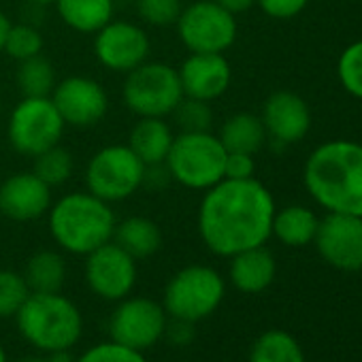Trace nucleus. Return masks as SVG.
Here are the masks:
<instances>
[{"mask_svg": "<svg viewBox=\"0 0 362 362\" xmlns=\"http://www.w3.org/2000/svg\"><path fill=\"white\" fill-rule=\"evenodd\" d=\"M275 201L258 179H222L205 190L199 207V235L218 256L264 245L273 235Z\"/></svg>", "mask_w": 362, "mask_h": 362, "instance_id": "nucleus-1", "label": "nucleus"}, {"mask_svg": "<svg viewBox=\"0 0 362 362\" xmlns=\"http://www.w3.org/2000/svg\"><path fill=\"white\" fill-rule=\"evenodd\" d=\"M305 186L328 214L362 218V145L351 141L320 145L305 164Z\"/></svg>", "mask_w": 362, "mask_h": 362, "instance_id": "nucleus-2", "label": "nucleus"}, {"mask_svg": "<svg viewBox=\"0 0 362 362\" xmlns=\"http://www.w3.org/2000/svg\"><path fill=\"white\" fill-rule=\"evenodd\" d=\"M49 233L69 254L88 256L113 239L115 214L92 192H71L52 203Z\"/></svg>", "mask_w": 362, "mask_h": 362, "instance_id": "nucleus-3", "label": "nucleus"}, {"mask_svg": "<svg viewBox=\"0 0 362 362\" xmlns=\"http://www.w3.org/2000/svg\"><path fill=\"white\" fill-rule=\"evenodd\" d=\"M16 320L22 337L45 354L71 349L83 330L79 309L60 292H30Z\"/></svg>", "mask_w": 362, "mask_h": 362, "instance_id": "nucleus-4", "label": "nucleus"}, {"mask_svg": "<svg viewBox=\"0 0 362 362\" xmlns=\"http://www.w3.org/2000/svg\"><path fill=\"white\" fill-rule=\"evenodd\" d=\"M228 151L211 132H179L164 160L173 181L190 190H209L224 179Z\"/></svg>", "mask_w": 362, "mask_h": 362, "instance_id": "nucleus-5", "label": "nucleus"}, {"mask_svg": "<svg viewBox=\"0 0 362 362\" xmlns=\"http://www.w3.org/2000/svg\"><path fill=\"white\" fill-rule=\"evenodd\" d=\"M222 275L205 264H190L177 271L164 288V311L173 320L197 324L209 317L224 300Z\"/></svg>", "mask_w": 362, "mask_h": 362, "instance_id": "nucleus-6", "label": "nucleus"}, {"mask_svg": "<svg viewBox=\"0 0 362 362\" xmlns=\"http://www.w3.org/2000/svg\"><path fill=\"white\" fill-rule=\"evenodd\" d=\"M122 96L136 117H168L184 90L177 69L166 62H143L126 75Z\"/></svg>", "mask_w": 362, "mask_h": 362, "instance_id": "nucleus-7", "label": "nucleus"}, {"mask_svg": "<svg viewBox=\"0 0 362 362\" xmlns=\"http://www.w3.org/2000/svg\"><path fill=\"white\" fill-rule=\"evenodd\" d=\"M145 164L128 145H107L98 149L86 168L88 192L105 203H119L143 188Z\"/></svg>", "mask_w": 362, "mask_h": 362, "instance_id": "nucleus-8", "label": "nucleus"}, {"mask_svg": "<svg viewBox=\"0 0 362 362\" xmlns=\"http://www.w3.org/2000/svg\"><path fill=\"white\" fill-rule=\"evenodd\" d=\"M179 41L190 54H224L237 41L235 13L216 0H194L177 20Z\"/></svg>", "mask_w": 362, "mask_h": 362, "instance_id": "nucleus-9", "label": "nucleus"}, {"mask_svg": "<svg viewBox=\"0 0 362 362\" xmlns=\"http://www.w3.org/2000/svg\"><path fill=\"white\" fill-rule=\"evenodd\" d=\"M64 126L52 96L22 98L9 115L7 136L18 153L35 158L41 151L60 145Z\"/></svg>", "mask_w": 362, "mask_h": 362, "instance_id": "nucleus-10", "label": "nucleus"}, {"mask_svg": "<svg viewBox=\"0 0 362 362\" xmlns=\"http://www.w3.org/2000/svg\"><path fill=\"white\" fill-rule=\"evenodd\" d=\"M111 341L126 345L130 349L143 351L156 345L166 332V311L160 303L132 296L122 298L109 322Z\"/></svg>", "mask_w": 362, "mask_h": 362, "instance_id": "nucleus-11", "label": "nucleus"}, {"mask_svg": "<svg viewBox=\"0 0 362 362\" xmlns=\"http://www.w3.org/2000/svg\"><path fill=\"white\" fill-rule=\"evenodd\" d=\"M86 281L96 296L122 300L136 284V260L115 241H109L86 256Z\"/></svg>", "mask_w": 362, "mask_h": 362, "instance_id": "nucleus-12", "label": "nucleus"}, {"mask_svg": "<svg viewBox=\"0 0 362 362\" xmlns=\"http://www.w3.org/2000/svg\"><path fill=\"white\" fill-rule=\"evenodd\" d=\"M147 33L132 22L111 20L94 35V56L96 60L113 73H130L149 56Z\"/></svg>", "mask_w": 362, "mask_h": 362, "instance_id": "nucleus-13", "label": "nucleus"}, {"mask_svg": "<svg viewBox=\"0 0 362 362\" xmlns=\"http://www.w3.org/2000/svg\"><path fill=\"white\" fill-rule=\"evenodd\" d=\"M52 100L64 124L73 128L96 126L109 109V96L105 88L96 79L83 75H73L56 83Z\"/></svg>", "mask_w": 362, "mask_h": 362, "instance_id": "nucleus-14", "label": "nucleus"}, {"mask_svg": "<svg viewBox=\"0 0 362 362\" xmlns=\"http://www.w3.org/2000/svg\"><path fill=\"white\" fill-rule=\"evenodd\" d=\"M320 256L339 271L362 269V218L347 214H328L315 233Z\"/></svg>", "mask_w": 362, "mask_h": 362, "instance_id": "nucleus-15", "label": "nucleus"}, {"mask_svg": "<svg viewBox=\"0 0 362 362\" xmlns=\"http://www.w3.org/2000/svg\"><path fill=\"white\" fill-rule=\"evenodd\" d=\"M52 207V188L33 170L16 173L0 184V214L13 222H33Z\"/></svg>", "mask_w": 362, "mask_h": 362, "instance_id": "nucleus-16", "label": "nucleus"}, {"mask_svg": "<svg viewBox=\"0 0 362 362\" xmlns=\"http://www.w3.org/2000/svg\"><path fill=\"white\" fill-rule=\"evenodd\" d=\"M177 73L184 96L207 103L220 98L233 79V69L224 54H190Z\"/></svg>", "mask_w": 362, "mask_h": 362, "instance_id": "nucleus-17", "label": "nucleus"}, {"mask_svg": "<svg viewBox=\"0 0 362 362\" xmlns=\"http://www.w3.org/2000/svg\"><path fill=\"white\" fill-rule=\"evenodd\" d=\"M267 136L279 145L298 143L311 126V113L307 103L294 92H275L267 98L260 115Z\"/></svg>", "mask_w": 362, "mask_h": 362, "instance_id": "nucleus-18", "label": "nucleus"}, {"mask_svg": "<svg viewBox=\"0 0 362 362\" xmlns=\"http://www.w3.org/2000/svg\"><path fill=\"white\" fill-rule=\"evenodd\" d=\"M275 258L264 245L239 252L230 262V281L237 290L245 294H258L267 290L275 279Z\"/></svg>", "mask_w": 362, "mask_h": 362, "instance_id": "nucleus-19", "label": "nucleus"}, {"mask_svg": "<svg viewBox=\"0 0 362 362\" xmlns=\"http://www.w3.org/2000/svg\"><path fill=\"white\" fill-rule=\"evenodd\" d=\"M173 139V128L168 122H164V117H139V122L130 130L128 147L145 166L160 164L166 160Z\"/></svg>", "mask_w": 362, "mask_h": 362, "instance_id": "nucleus-20", "label": "nucleus"}, {"mask_svg": "<svg viewBox=\"0 0 362 362\" xmlns=\"http://www.w3.org/2000/svg\"><path fill=\"white\" fill-rule=\"evenodd\" d=\"M111 241H115L134 260H145L160 250L162 233L153 220L145 216H130L115 224Z\"/></svg>", "mask_w": 362, "mask_h": 362, "instance_id": "nucleus-21", "label": "nucleus"}, {"mask_svg": "<svg viewBox=\"0 0 362 362\" xmlns=\"http://www.w3.org/2000/svg\"><path fill=\"white\" fill-rule=\"evenodd\" d=\"M60 20L83 35H96L103 26L113 20V0H56Z\"/></svg>", "mask_w": 362, "mask_h": 362, "instance_id": "nucleus-22", "label": "nucleus"}, {"mask_svg": "<svg viewBox=\"0 0 362 362\" xmlns=\"http://www.w3.org/2000/svg\"><path fill=\"white\" fill-rule=\"evenodd\" d=\"M218 139L222 141L228 153H258L267 141V128L260 115L254 113H235L230 115L222 128Z\"/></svg>", "mask_w": 362, "mask_h": 362, "instance_id": "nucleus-23", "label": "nucleus"}, {"mask_svg": "<svg viewBox=\"0 0 362 362\" xmlns=\"http://www.w3.org/2000/svg\"><path fill=\"white\" fill-rule=\"evenodd\" d=\"M320 220L315 214L300 205H290L273 216V235L290 247H303L315 239Z\"/></svg>", "mask_w": 362, "mask_h": 362, "instance_id": "nucleus-24", "label": "nucleus"}, {"mask_svg": "<svg viewBox=\"0 0 362 362\" xmlns=\"http://www.w3.org/2000/svg\"><path fill=\"white\" fill-rule=\"evenodd\" d=\"M24 279L30 292H60L66 279V262L58 252L41 250L28 260Z\"/></svg>", "mask_w": 362, "mask_h": 362, "instance_id": "nucleus-25", "label": "nucleus"}, {"mask_svg": "<svg viewBox=\"0 0 362 362\" xmlns=\"http://www.w3.org/2000/svg\"><path fill=\"white\" fill-rule=\"evenodd\" d=\"M16 83L24 98H45L52 96L56 88V69L43 56H33L18 64Z\"/></svg>", "mask_w": 362, "mask_h": 362, "instance_id": "nucleus-26", "label": "nucleus"}, {"mask_svg": "<svg viewBox=\"0 0 362 362\" xmlns=\"http://www.w3.org/2000/svg\"><path fill=\"white\" fill-rule=\"evenodd\" d=\"M250 362H305V356L292 334L269 330L256 341Z\"/></svg>", "mask_w": 362, "mask_h": 362, "instance_id": "nucleus-27", "label": "nucleus"}, {"mask_svg": "<svg viewBox=\"0 0 362 362\" xmlns=\"http://www.w3.org/2000/svg\"><path fill=\"white\" fill-rule=\"evenodd\" d=\"M33 173L45 181L49 188H58L71 179L73 175V156L69 149L54 145L45 151H41L39 156H35V166Z\"/></svg>", "mask_w": 362, "mask_h": 362, "instance_id": "nucleus-28", "label": "nucleus"}, {"mask_svg": "<svg viewBox=\"0 0 362 362\" xmlns=\"http://www.w3.org/2000/svg\"><path fill=\"white\" fill-rule=\"evenodd\" d=\"M175 119V126L181 132H209L214 124V111L207 100L188 98L184 96L170 113Z\"/></svg>", "mask_w": 362, "mask_h": 362, "instance_id": "nucleus-29", "label": "nucleus"}, {"mask_svg": "<svg viewBox=\"0 0 362 362\" xmlns=\"http://www.w3.org/2000/svg\"><path fill=\"white\" fill-rule=\"evenodd\" d=\"M43 52V35L30 26V24H11L7 41H5V54L18 62L28 60L33 56H39Z\"/></svg>", "mask_w": 362, "mask_h": 362, "instance_id": "nucleus-30", "label": "nucleus"}, {"mask_svg": "<svg viewBox=\"0 0 362 362\" xmlns=\"http://www.w3.org/2000/svg\"><path fill=\"white\" fill-rule=\"evenodd\" d=\"M30 288L24 275L0 269V317H13L26 303Z\"/></svg>", "mask_w": 362, "mask_h": 362, "instance_id": "nucleus-31", "label": "nucleus"}, {"mask_svg": "<svg viewBox=\"0 0 362 362\" xmlns=\"http://www.w3.org/2000/svg\"><path fill=\"white\" fill-rule=\"evenodd\" d=\"M341 86L356 98H362V41L351 43L343 49L337 64Z\"/></svg>", "mask_w": 362, "mask_h": 362, "instance_id": "nucleus-32", "label": "nucleus"}, {"mask_svg": "<svg viewBox=\"0 0 362 362\" xmlns=\"http://www.w3.org/2000/svg\"><path fill=\"white\" fill-rule=\"evenodd\" d=\"M181 9H184L181 0H136L139 18L156 28H166L177 24Z\"/></svg>", "mask_w": 362, "mask_h": 362, "instance_id": "nucleus-33", "label": "nucleus"}, {"mask_svg": "<svg viewBox=\"0 0 362 362\" xmlns=\"http://www.w3.org/2000/svg\"><path fill=\"white\" fill-rule=\"evenodd\" d=\"M77 362H147V360L136 349H130L115 341H107L90 347Z\"/></svg>", "mask_w": 362, "mask_h": 362, "instance_id": "nucleus-34", "label": "nucleus"}, {"mask_svg": "<svg viewBox=\"0 0 362 362\" xmlns=\"http://www.w3.org/2000/svg\"><path fill=\"white\" fill-rule=\"evenodd\" d=\"M258 7L273 20H290L298 16L309 0H256Z\"/></svg>", "mask_w": 362, "mask_h": 362, "instance_id": "nucleus-35", "label": "nucleus"}, {"mask_svg": "<svg viewBox=\"0 0 362 362\" xmlns=\"http://www.w3.org/2000/svg\"><path fill=\"white\" fill-rule=\"evenodd\" d=\"M256 162L252 153H228L224 164V179H252Z\"/></svg>", "mask_w": 362, "mask_h": 362, "instance_id": "nucleus-36", "label": "nucleus"}, {"mask_svg": "<svg viewBox=\"0 0 362 362\" xmlns=\"http://www.w3.org/2000/svg\"><path fill=\"white\" fill-rule=\"evenodd\" d=\"M173 181L168 168L164 162L160 164H147L145 166V173H143V188H156V190H164L168 184Z\"/></svg>", "mask_w": 362, "mask_h": 362, "instance_id": "nucleus-37", "label": "nucleus"}, {"mask_svg": "<svg viewBox=\"0 0 362 362\" xmlns=\"http://www.w3.org/2000/svg\"><path fill=\"white\" fill-rule=\"evenodd\" d=\"M216 3L237 16V13H243L247 9H252L256 5V0H216Z\"/></svg>", "mask_w": 362, "mask_h": 362, "instance_id": "nucleus-38", "label": "nucleus"}, {"mask_svg": "<svg viewBox=\"0 0 362 362\" xmlns=\"http://www.w3.org/2000/svg\"><path fill=\"white\" fill-rule=\"evenodd\" d=\"M9 28H11V22H9V18H7L3 11H0V54L5 52V41H7Z\"/></svg>", "mask_w": 362, "mask_h": 362, "instance_id": "nucleus-39", "label": "nucleus"}, {"mask_svg": "<svg viewBox=\"0 0 362 362\" xmlns=\"http://www.w3.org/2000/svg\"><path fill=\"white\" fill-rule=\"evenodd\" d=\"M28 3H33V5H39V7H45V5H54L56 0H28Z\"/></svg>", "mask_w": 362, "mask_h": 362, "instance_id": "nucleus-40", "label": "nucleus"}, {"mask_svg": "<svg viewBox=\"0 0 362 362\" xmlns=\"http://www.w3.org/2000/svg\"><path fill=\"white\" fill-rule=\"evenodd\" d=\"M0 362H7V354H5V347L0 345Z\"/></svg>", "mask_w": 362, "mask_h": 362, "instance_id": "nucleus-41", "label": "nucleus"}, {"mask_svg": "<svg viewBox=\"0 0 362 362\" xmlns=\"http://www.w3.org/2000/svg\"><path fill=\"white\" fill-rule=\"evenodd\" d=\"M56 362H66V358H64V351H60V354H58Z\"/></svg>", "mask_w": 362, "mask_h": 362, "instance_id": "nucleus-42", "label": "nucleus"}]
</instances>
